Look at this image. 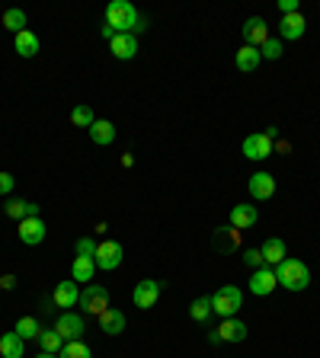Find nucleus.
Instances as JSON below:
<instances>
[{"mask_svg": "<svg viewBox=\"0 0 320 358\" xmlns=\"http://www.w3.org/2000/svg\"><path fill=\"white\" fill-rule=\"evenodd\" d=\"M215 333H218V339H221V343H244V339H246V327L240 320H234V317H231V320H221V327H218Z\"/></svg>", "mask_w": 320, "mask_h": 358, "instance_id": "obj_20", "label": "nucleus"}, {"mask_svg": "<svg viewBox=\"0 0 320 358\" xmlns=\"http://www.w3.org/2000/svg\"><path fill=\"white\" fill-rule=\"evenodd\" d=\"M279 13H282V16L298 13V0H279Z\"/></svg>", "mask_w": 320, "mask_h": 358, "instance_id": "obj_37", "label": "nucleus"}, {"mask_svg": "<svg viewBox=\"0 0 320 358\" xmlns=\"http://www.w3.org/2000/svg\"><path fill=\"white\" fill-rule=\"evenodd\" d=\"M112 36H116V29H112V26H103V38H109L112 42Z\"/></svg>", "mask_w": 320, "mask_h": 358, "instance_id": "obj_39", "label": "nucleus"}, {"mask_svg": "<svg viewBox=\"0 0 320 358\" xmlns=\"http://www.w3.org/2000/svg\"><path fill=\"white\" fill-rule=\"evenodd\" d=\"M305 32H307V20L301 13H288L279 20V36L288 38V42H298Z\"/></svg>", "mask_w": 320, "mask_h": 358, "instance_id": "obj_14", "label": "nucleus"}, {"mask_svg": "<svg viewBox=\"0 0 320 358\" xmlns=\"http://www.w3.org/2000/svg\"><path fill=\"white\" fill-rule=\"evenodd\" d=\"M97 240L93 237H81L77 240V256H83V259H93V256H97Z\"/></svg>", "mask_w": 320, "mask_h": 358, "instance_id": "obj_34", "label": "nucleus"}, {"mask_svg": "<svg viewBox=\"0 0 320 358\" xmlns=\"http://www.w3.org/2000/svg\"><path fill=\"white\" fill-rule=\"evenodd\" d=\"M55 333L64 339V343H77L83 333H87V327H83V317L74 310H67L58 317V323H55Z\"/></svg>", "mask_w": 320, "mask_h": 358, "instance_id": "obj_5", "label": "nucleus"}, {"mask_svg": "<svg viewBox=\"0 0 320 358\" xmlns=\"http://www.w3.org/2000/svg\"><path fill=\"white\" fill-rule=\"evenodd\" d=\"M256 217H260L256 205H234V208H231V227H237V231H244V227H253Z\"/></svg>", "mask_w": 320, "mask_h": 358, "instance_id": "obj_21", "label": "nucleus"}, {"mask_svg": "<svg viewBox=\"0 0 320 358\" xmlns=\"http://www.w3.org/2000/svg\"><path fill=\"white\" fill-rule=\"evenodd\" d=\"M276 288H279V282H276V268L263 266V268H256L253 275H250V291H253L256 298H266V294H272Z\"/></svg>", "mask_w": 320, "mask_h": 358, "instance_id": "obj_10", "label": "nucleus"}, {"mask_svg": "<svg viewBox=\"0 0 320 358\" xmlns=\"http://www.w3.org/2000/svg\"><path fill=\"white\" fill-rule=\"evenodd\" d=\"M189 313H193L195 323H205V320H209V313H215V310H211V298H195L193 301V310H189Z\"/></svg>", "mask_w": 320, "mask_h": 358, "instance_id": "obj_31", "label": "nucleus"}, {"mask_svg": "<svg viewBox=\"0 0 320 358\" xmlns=\"http://www.w3.org/2000/svg\"><path fill=\"white\" fill-rule=\"evenodd\" d=\"M244 157H250V160H266V157H272V138H269L266 131L246 134L244 138Z\"/></svg>", "mask_w": 320, "mask_h": 358, "instance_id": "obj_7", "label": "nucleus"}, {"mask_svg": "<svg viewBox=\"0 0 320 358\" xmlns=\"http://www.w3.org/2000/svg\"><path fill=\"white\" fill-rule=\"evenodd\" d=\"M260 55L266 61H279V58H282V38H269V42L260 48Z\"/></svg>", "mask_w": 320, "mask_h": 358, "instance_id": "obj_33", "label": "nucleus"}, {"mask_svg": "<svg viewBox=\"0 0 320 358\" xmlns=\"http://www.w3.org/2000/svg\"><path fill=\"white\" fill-rule=\"evenodd\" d=\"M106 26H112L116 32H141L148 29L144 26V16L128 3V0H112L109 7H106Z\"/></svg>", "mask_w": 320, "mask_h": 358, "instance_id": "obj_1", "label": "nucleus"}, {"mask_svg": "<svg viewBox=\"0 0 320 358\" xmlns=\"http://www.w3.org/2000/svg\"><path fill=\"white\" fill-rule=\"evenodd\" d=\"M276 282L288 291H305L311 285V268L301 259H282L276 266Z\"/></svg>", "mask_w": 320, "mask_h": 358, "instance_id": "obj_2", "label": "nucleus"}, {"mask_svg": "<svg viewBox=\"0 0 320 358\" xmlns=\"http://www.w3.org/2000/svg\"><path fill=\"white\" fill-rule=\"evenodd\" d=\"M13 48H16V55H20V58H36V55H39V38H36V32L22 29L20 36H13Z\"/></svg>", "mask_w": 320, "mask_h": 358, "instance_id": "obj_23", "label": "nucleus"}, {"mask_svg": "<svg viewBox=\"0 0 320 358\" xmlns=\"http://www.w3.org/2000/svg\"><path fill=\"white\" fill-rule=\"evenodd\" d=\"M39 343H42V352H52V355H58V352L64 349V339H61V336L55 333V329H42Z\"/></svg>", "mask_w": 320, "mask_h": 358, "instance_id": "obj_29", "label": "nucleus"}, {"mask_svg": "<svg viewBox=\"0 0 320 358\" xmlns=\"http://www.w3.org/2000/svg\"><path fill=\"white\" fill-rule=\"evenodd\" d=\"M71 122H74L77 128H90L93 122H97V115H93V106H87V103L74 106V109H71Z\"/></svg>", "mask_w": 320, "mask_h": 358, "instance_id": "obj_27", "label": "nucleus"}, {"mask_svg": "<svg viewBox=\"0 0 320 358\" xmlns=\"http://www.w3.org/2000/svg\"><path fill=\"white\" fill-rule=\"evenodd\" d=\"M263 259H266V266H279L282 259H288L285 240L282 237H269L266 243H263Z\"/></svg>", "mask_w": 320, "mask_h": 358, "instance_id": "obj_22", "label": "nucleus"}, {"mask_svg": "<svg viewBox=\"0 0 320 358\" xmlns=\"http://www.w3.org/2000/svg\"><path fill=\"white\" fill-rule=\"evenodd\" d=\"M240 32H244V45H250V48H263V45L269 42V29H266V20H263V16H250Z\"/></svg>", "mask_w": 320, "mask_h": 358, "instance_id": "obj_9", "label": "nucleus"}, {"mask_svg": "<svg viewBox=\"0 0 320 358\" xmlns=\"http://www.w3.org/2000/svg\"><path fill=\"white\" fill-rule=\"evenodd\" d=\"M4 29L20 36V32L26 29V13H22V10H7V13H4Z\"/></svg>", "mask_w": 320, "mask_h": 358, "instance_id": "obj_28", "label": "nucleus"}, {"mask_svg": "<svg viewBox=\"0 0 320 358\" xmlns=\"http://www.w3.org/2000/svg\"><path fill=\"white\" fill-rule=\"evenodd\" d=\"M45 234H48V227H45L42 217H26V221H20V240L26 246H39L45 240Z\"/></svg>", "mask_w": 320, "mask_h": 358, "instance_id": "obj_13", "label": "nucleus"}, {"mask_svg": "<svg viewBox=\"0 0 320 358\" xmlns=\"http://www.w3.org/2000/svg\"><path fill=\"white\" fill-rule=\"evenodd\" d=\"M122 259H125V250H122V243H116V240H103V243L97 246V256H93L97 268H103V272L119 268Z\"/></svg>", "mask_w": 320, "mask_h": 358, "instance_id": "obj_4", "label": "nucleus"}, {"mask_svg": "<svg viewBox=\"0 0 320 358\" xmlns=\"http://www.w3.org/2000/svg\"><path fill=\"white\" fill-rule=\"evenodd\" d=\"M93 272H97V262H93V259L77 256V259L71 262V278H74V282H90V278H93Z\"/></svg>", "mask_w": 320, "mask_h": 358, "instance_id": "obj_25", "label": "nucleus"}, {"mask_svg": "<svg viewBox=\"0 0 320 358\" xmlns=\"http://www.w3.org/2000/svg\"><path fill=\"white\" fill-rule=\"evenodd\" d=\"M90 131V141L93 144H99V148H109L112 141H116V125L112 122H103V119H97L93 125L87 128Z\"/></svg>", "mask_w": 320, "mask_h": 358, "instance_id": "obj_18", "label": "nucleus"}, {"mask_svg": "<svg viewBox=\"0 0 320 358\" xmlns=\"http://www.w3.org/2000/svg\"><path fill=\"white\" fill-rule=\"evenodd\" d=\"M215 237H218V243H221L224 250H237V243H240V231H237V227H218Z\"/></svg>", "mask_w": 320, "mask_h": 358, "instance_id": "obj_30", "label": "nucleus"}, {"mask_svg": "<svg viewBox=\"0 0 320 358\" xmlns=\"http://www.w3.org/2000/svg\"><path fill=\"white\" fill-rule=\"evenodd\" d=\"M234 61H237V71H244V74H253L256 67H260L263 55L260 48H250V45H240L237 55H234Z\"/></svg>", "mask_w": 320, "mask_h": 358, "instance_id": "obj_17", "label": "nucleus"}, {"mask_svg": "<svg viewBox=\"0 0 320 358\" xmlns=\"http://www.w3.org/2000/svg\"><path fill=\"white\" fill-rule=\"evenodd\" d=\"M109 52L119 61H132L134 55H138V38H134L132 32H116L109 42Z\"/></svg>", "mask_w": 320, "mask_h": 358, "instance_id": "obj_11", "label": "nucleus"}, {"mask_svg": "<svg viewBox=\"0 0 320 358\" xmlns=\"http://www.w3.org/2000/svg\"><path fill=\"white\" fill-rule=\"evenodd\" d=\"M52 301L58 307H74L77 301H81V288H77V282L71 278V282H61L58 288H55V294H52Z\"/></svg>", "mask_w": 320, "mask_h": 358, "instance_id": "obj_19", "label": "nucleus"}, {"mask_svg": "<svg viewBox=\"0 0 320 358\" xmlns=\"http://www.w3.org/2000/svg\"><path fill=\"white\" fill-rule=\"evenodd\" d=\"M246 189H250V199L256 201H266L276 195V179L269 176V173H253L250 176V182H246Z\"/></svg>", "mask_w": 320, "mask_h": 358, "instance_id": "obj_12", "label": "nucleus"}, {"mask_svg": "<svg viewBox=\"0 0 320 358\" xmlns=\"http://www.w3.org/2000/svg\"><path fill=\"white\" fill-rule=\"evenodd\" d=\"M10 192H13V176H10V173H0V195L7 199Z\"/></svg>", "mask_w": 320, "mask_h": 358, "instance_id": "obj_36", "label": "nucleus"}, {"mask_svg": "<svg viewBox=\"0 0 320 358\" xmlns=\"http://www.w3.org/2000/svg\"><path fill=\"white\" fill-rule=\"evenodd\" d=\"M58 358H93V355H90V349L77 339V343H64V349L58 352Z\"/></svg>", "mask_w": 320, "mask_h": 358, "instance_id": "obj_32", "label": "nucleus"}, {"mask_svg": "<svg viewBox=\"0 0 320 358\" xmlns=\"http://www.w3.org/2000/svg\"><path fill=\"white\" fill-rule=\"evenodd\" d=\"M244 262L253 268V272H256V268H263V266H266V259H263V250H244Z\"/></svg>", "mask_w": 320, "mask_h": 358, "instance_id": "obj_35", "label": "nucleus"}, {"mask_svg": "<svg viewBox=\"0 0 320 358\" xmlns=\"http://www.w3.org/2000/svg\"><path fill=\"white\" fill-rule=\"evenodd\" d=\"M0 355L4 358H22V339L16 333L0 336Z\"/></svg>", "mask_w": 320, "mask_h": 358, "instance_id": "obj_26", "label": "nucleus"}, {"mask_svg": "<svg viewBox=\"0 0 320 358\" xmlns=\"http://www.w3.org/2000/svg\"><path fill=\"white\" fill-rule=\"evenodd\" d=\"M0 288H4V291L16 288V278H13V275H0Z\"/></svg>", "mask_w": 320, "mask_h": 358, "instance_id": "obj_38", "label": "nucleus"}, {"mask_svg": "<svg viewBox=\"0 0 320 358\" xmlns=\"http://www.w3.org/2000/svg\"><path fill=\"white\" fill-rule=\"evenodd\" d=\"M36 358H58V355H52V352H39Z\"/></svg>", "mask_w": 320, "mask_h": 358, "instance_id": "obj_40", "label": "nucleus"}, {"mask_svg": "<svg viewBox=\"0 0 320 358\" xmlns=\"http://www.w3.org/2000/svg\"><path fill=\"white\" fill-rule=\"evenodd\" d=\"M13 333L20 336L22 343H26V339H39V336H42V327H39L36 317H20V320H16V327H13Z\"/></svg>", "mask_w": 320, "mask_h": 358, "instance_id": "obj_24", "label": "nucleus"}, {"mask_svg": "<svg viewBox=\"0 0 320 358\" xmlns=\"http://www.w3.org/2000/svg\"><path fill=\"white\" fill-rule=\"evenodd\" d=\"M4 211H7V217H13V221L39 217V205L36 201H26V199H10L7 205H4Z\"/></svg>", "mask_w": 320, "mask_h": 358, "instance_id": "obj_15", "label": "nucleus"}, {"mask_svg": "<svg viewBox=\"0 0 320 358\" xmlns=\"http://www.w3.org/2000/svg\"><path fill=\"white\" fill-rule=\"evenodd\" d=\"M99 329H103L106 336H119L122 329H125V313L116 310V307H106V310L99 313Z\"/></svg>", "mask_w": 320, "mask_h": 358, "instance_id": "obj_16", "label": "nucleus"}, {"mask_svg": "<svg viewBox=\"0 0 320 358\" xmlns=\"http://www.w3.org/2000/svg\"><path fill=\"white\" fill-rule=\"evenodd\" d=\"M160 288H164V285L154 282V278H144V282H138V285H134V307L151 310V307L160 301Z\"/></svg>", "mask_w": 320, "mask_h": 358, "instance_id": "obj_8", "label": "nucleus"}, {"mask_svg": "<svg viewBox=\"0 0 320 358\" xmlns=\"http://www.w3.org/2000/svg\"><path fill=\"white\" fill-rule=\"evenodd\" d=\"M77 304H81L87 313H97L99 317V313L109 307V291H106L103 285H87V288L81 291V301H77Z\"/></svg>", "mask_w": 320, "mask_h": 358, "instance_id": "obj_6", "label": "nucleus"}, {"mask_svg": "<svg viewBox=\"0 0 320 358\" xmlns=\"http://www.w3.org/2000/svg\"><path fill=\"white\" fill-rule=\"evenodd\" d=\"M240 307H244V291H240L237 285H221V288L211 294V310H215L221 320L237 317Z\"/></svg>", "mask_w": 320, "mask_h": 358, "instance_id": "obj_3", "label": "nucleus"}]
</instances>
